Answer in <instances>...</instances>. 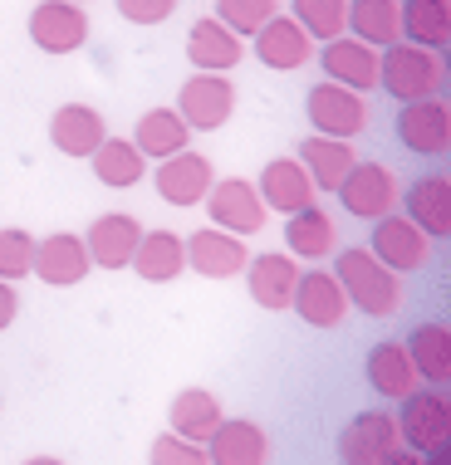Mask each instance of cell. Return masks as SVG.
Listing matches in <instances>:
<instances>
[{
    "label": "cell",
    "instance_id": "obj_7",
    "mask_svg": "<svg viewBox=\"0 0 451 465\" xmlns=\"http://www.w3.org/2000/svg\"><path fill=\"white\" fill-rule=\"evenodd\" d=\"M206 211H211V225H221V231H231V235H260V225H266V216H270L260 186L246 182V177L211 182Z\"/></svg>",
    "mask_w": 451,
    "mask_h": 465
},
{
    "label": "cell",
    "instance_id": "obj_29",
    "mask_svg": "<svg viewBox=\"0 0 451 465\" xmlns=\"http://www.w3.org/2000/svg\"><path fill=\"white\" fill-rule=\"evenodd\" d=\"M334 221H329V211L324 206H299V211H290L285 216V245H290V255L295 260H324L334 250Z\"/></svg>",
    "mask_w": 451,
    "mask_h": 465
},
{
    "label": "cell",
    "instance_id": "obj_32",
    "mask_svg": "<svg viewBox=\"0 0 451 465\" xmlns=\"http://www.w3.org/2000/svg\"><path fill=\"white\" fill-rule=\"evenodd\" d=\"M167 421H172V431H177V436L206 446V436L216 431V421H221V401H216V392H206V387H186V392L172 397Z\"/></svg>",
    "mask_w": 451,
    "mask_h": 465
},
{
    "label": "cell",
    "instance_id": "obj_27",
    "mask_svg": "<svg viewBox=\"0 0 451 465\" xmlns=\"http://www.w3.org/2000/svg\"><path fill=\"white\" fill-rule=\"evenodd\" d=\"M397 30L407 45L446 49L451 45V0H403L397 5Z\"/></svg>",
    "mask_w": 451,
    "mask_h": 465
},
{
    "label": "cell",
    "instance_id": "obj_11",
    "mask_svg": "<svg viewBox=\"0 0 451 465\" xmlns=\"http://www.w3.org/2000/svg\"><path fill=\"white\" fill-rule=\"evenodd\" d=\"M397 143L417 157H442L451 147V108L436 98H417V104L397 108Z\"/></svg>",
    "mask_w": 451,
    "mask_h": 465
},
{
    "label": "cell",
    "instance_id": "obj_43",
    "mask_svg": "<svg viewBox=\"0 0 451 465\" xmlns=\"http://www.w3.org/2000/svg\"><path fill=\"white\" fill-rule=\"evenodd\" d=\"M446 69H451V64H446Z\"/></svg>",
    "mask_w": 451,
    "mask_h": 465
},
{
    "label": "cell",
    "instance_id": "obj_26",
    "mask_svg": "<svg viewBox=\"0 0 451 465\" xmlns=\"http://www.w3.org/2000/svg\"><path fill=\"white\" fill-rule=\"evenodd\" d=\"M354 147L344 143V137H324V133H309L305 143H299V167L309 172V182H315V192H338V182L348 177V167H354Z\"/></svg>",
    "mask_w": 451,
    "mask_h": 465
},
{
    "label": "cell",
    "instance_id": "obj_34",
    "mask_svg": "<svg viewBox=\"0 0 451 465\" xmlns=\"http://www.w3.org/2000/svg\"><path fill=\"white\" fill-rule=\"evenodd\" d=\"M368 387L373 392H383V397H407L412 392V382H417V372H412V358H407V348L403 343H378L368 353Z\"/></svg>",
    "mask_w": 451,
    "mask_h": 465
},
{
    "label": "cell",
    "instance_id": "obj_37",
    "mask_svg": "<svg viewBox=\"0 0 451 465\" xmlns=\"http://www.w3.org/2000/svg\"><path fill=\"white\" fill-rule=\"evenodd\" d=\"M35 265V235L20 231V225H10V231H0V280H25Z\"/></svg>",
    "mask_w": 451,
    "mask_h": 465
},
{
    "label": "cell",
    "instance_id": "obj_38",
    "mask_svg": "<svg viewBox=\"0 0 451 465\" xmlns=\"http://www.w3.org/2000/svg\"><path fill=\"white\" fill-rule=\"evenodd\" d=\"M172 10H177V0H118V15L128 25H143V30L172 20Z\"/></svg>",
    "mask_w": 451,
    "mask_h": 465
},
{
    "label": "cell",
    "instance_id": "obj_31",
    "mask_svg": "<svg viewBox=\"0 0 451 465\" xmlns=\"http://www.w3.org/2000/svg\"><path fill=\"white\" fill-rule=\"evenodd\" d=\"M89 162H94V177L113 186V192H128V186L147 177V157L133 147V137H104Z\"/></svg>",
    "mask_w": 451,
    "mask_h": 465
},
{
    "label": "cell",
    "instance_id": "obj_30",
    "mask_svg": "<svg viewBox=\"0 0 451 465\" xmlns=\"http://www.w3.org/2000/svg\"><path fill=\"white\" fill-rule=\"evenodd\" d=\"M186 137H192V128H186V118L177 108H147L143 118H137V128H133V147L143 157H172V153H182L186 147Z\"/></svg>",
    "mask_w": 451,
    "mask_h": 465
},
{
    "label": "cell",
    "instance_id": "obj_9",
    "mask_svg": "<svg viewBox=\"0 0 451 465\" xmlns=\"http://www.w3.org/2000/svg\"><path fill=\"white\" fill-rule=\"evenodd\" d=\"M338 201H344L348 216L378 221L397 206V182H393V172H387L383 162H354L348 177L338 182Z\"/></svg>",
    "mask_w": 451,
    "mask_h": 465
},
{
    "label": "cell",
    "instance_id": "obj_8",
    "mask_svg": "<svg viewBox=\"0 0 451 465\" xmlns=\"http://www.w3.org/2000/svg\"><path fill=\"white\" fill-rule=\"evenodd\" d=\"M30 40L45 54H74L89 45V10L79 0H40L30 10Z\"/></svg>",
    "mask_w": 451,
    "mask_h": 465
},
{
    "label": "cell",
    "instance_id": "obj_15",
    "mask_svg": "<svg viewBox=\"0 0 451 465\" xmlns=\"http://www.w3.org/2000/svg\"><path fill=\"white\" fill-rule=\"evenodd\" d=\"M246 284H250V299H256L260 309L270 313H285L295 299V284H299V265L295 255H285V250H266V255L246 260Z\"/></svg>",
    "mask_w": 451,
    "mask_h": 465
},
{
    "label": "cell",
    "instance_id": "obj_3",
    "mask_svg": "<svg viewBox=\"0 0 451 465\" xmlns=\"http://www.w3.org/2000/svg\"><path fill=\"white\" fill-rule=\"evenodd\" d=\"M403 401V411H397V436H403V446L412 456L427 460L442 441H451V397L442 392H407L397 397Z\"/></svg>",
    "mask_w": 451,
    "mask_h": 465
},
{
    "label": "cell",
    "instance_id": "obj_22",
    "mask_svg": "<svg viewBox=\"0 0 451 465\" xmlns=\"http://www.w3.org/2000/svg\"><path fill=\"white\" fill-rule=\"evenodd\" d=\"M270 456V441L250 417H221L216 431L206 436V460H221V465H256Z\"/></svg>",
    "mask_w": 451,
    "mask_h": 465
},
{
    "label": "cell",
    "instance_id": "obj_40",
    "mask_svg": "<svg viewBox=\"0 0 451 465\" xmlns=\"http://www.w3.org/2000/svg\"><path fill=\"white\" fill-rule=\"evenodd\" d=\"M15 313H20V294H15V284L10 280H0V333L15 323Z\"/></svg>",
    "mask_w": 451,
    "mask_h": 465
},
{
    "label": "cell",
    "instance_id": "obj_13",
    "mask_svg": "<svg viewBox=\"0 0 451 465\" xmlns=\"http://www.w3.org/2000/svg\"><path fill=\"white\" fill-rule=\"evenodd\" d=\"M427 245H432V241H427V235H422L407 216H393V211H387V216L373 221V245H368V250H373V255H378L393 274H412V270L427 265Z\"/></svg>",
    "mask_w": 451,
    "mask_h": 465
},
{
    "label": "cell",
    "instance_id": "obj_33",
    "mask_svg": "<svg viewBox=\"0 0 451 465\" xmlns=\"http://www.w3.org/2000/svg\"><path fill=\"white\" fill-rule=\"evenodd\" d=\"M354 40L373 45V49H387L393 40H403L397 30V0H348V25Z\"/></svg>",
    "mask_w": 451,
    "mask_h": 465
},
{
    "label": "cell",
    "instance_id": "obj_5",
    "mask_svg": "<svg viewBox=\"0 0 451 465\" xmlns=\"http://www.w3.org/2000/svg\"><path fill=\"white\" fill-rule=\"evenodd\" d=\"M338 456L354 465H373V460H412V450L397 436V421L387 411H363L338 431Z\"/></svg>",
    "mask_w": 451,
    "mask_h": 465
},
{
    "label": "cell",
    "instance_id": "obj_35",
    "mask_svg": "<svg viewBox=\"0 0 451 465\" xmlns=\"http://www.w3.org/2000/svg\"><path fill=\"white\" fill-rule=\"evenodd\" d=\"M295 20L309 40H334L348 25V0H295Z\"/></svg>",
    "mask_w": 451,
    "mask_h": 465
},
{
    "label": "cell",
    "instance_id": "obj_42",
    "mask_svg": "<svg viewBox=\"0 0 451 465\" xmlns=\"http://www.w3.org/2000/svg\"><path fill=\"white\" fill-rule=\"evenodd\" d=\"M79 5H84V0H79Z\"/></svg>",
    "mask_w": 451,
    "mask_h": 465
},
{
    "label": "cell",
    "instance_id": "obj_39",
    "mask_svg": "<svg viewBox=\"0 0 451 465\" xmlns=\"http://www.w3.org/2000/svg\"><path fill=\"white\" fill-rule=\"evenodd\" d=\"M153 460H206V446L202 441H186V436H157L153 441V450H147Z\"/></svg>",
    "mask_w": 451,
    "mask_h": 465
},
{
    "label": "cell",
    "instance_id": "obj_17",
    "mask_svg": "<svg viewBox=\"0 0 451 465\" xmlns=\"http://www.w3.org/2000/svg\"><path fill=\"white\" fill-rule=\"evenodd\" d=\"M211 162L202 157V153H172V157H162V167H157V177H153V186H157V196L167 201V206H196V201H206V192H211Z\"/></svg>",
    "mask_w": 451,
    "mask_h": 465
},
{
    "label": "cell",
    "instance_id": "obj_18",
    "mask_svg": "<svg viewBox=\"0 0 451 465\" xmlns=\"http://www.w3.org/2000/svg\"><path fill=\"white\" fill-rule=\"evenodd\" d=\"M137 241H143V225L128 211H108L84 231V245H89V260L98 270H128Z\"/></svg>",
    "mask_w": 451,
    "mask_h": 465
},
{
    "label": "cell",
    "instance_id": "obj_20",
    "mask_svg": "<svg viewBox=\"0 0 451 465\" xmlns=\"http://www.w3.org/2000/svg\"><path fill=\"white\" fill-rule=\"evenodd\" d=\"M186 59H192V69L231 74L246 59V40L236 30H226L216 15H206V20H196L192 30H186Z\"/></svg>",
    "mask_w": 451,
    "mask_h": 465
},
{
    "label": "cell",
    "instance_id": "obj_24",
    "mask_svg": "<svg viewBox=\"0 0 451 465\" xmlns=\"http://www.w3.org/2000/svg\"><path fill=\"white\" fill-rule=\"evenodd\" d=\"M260 196H266V206L270 211H280V216H290V211L299 206H309L319 192H315V182H309V172L299 167V157H275L266 162V172H260Z\"/></svg>",
    "mask_w": 451,
    "mask_h": 465
},
{
    "label": "cell",
    "instance_id": "obj_19",
    "mask_svg": "<svg viewBox=\"0 0 451 465\" xmlns=\"http://www.w3.org/2000/svg\"><path fill=\"white\" fill-rule=\"evenodd\" d=\"M319 64H324V79L344 84V89H354V94L378 89V49L363 45V40H344V35L324 40Z\"/></svg>",
    "mask_w": 451,
    "mask_h": 465
},
{
    "label": "cell",
    "instance_id": "obj_12",
    "mask_svg": "<svg viewBox=\"0 0 451 465\" xmlns=\"http://www.w3.org/2000/svg\"><path fill=\"white\" fill-rule=\"evenodd\" d=\"M89 270H94V260H89V245H84L79 235L55 231V235H45V241H35L30 274H40L49 289H74Z\"/></svg>",
    "mask_w": 451,
    "mask_h": 465
},
{
    "label": "cell",
    "instance_id": "obj_2",
    "mask_svg": "<svg viewBox=\"0 0 451 465\" xmlns=\"http://www.w3.org/2000/svg\"><path fill=\"white\" fill-rule=\"evenodd\" d=\"M378 89L393 94L397 104L436 98V89H442V64H436V49L393 40V45L378 54Z\"/></svg>",
    "mask_w": 451,
    "mask_h": 465
},
{
    "label": "cell",
    "instance_id": "obj_41",
    "mask_svg": "<svg viewBox=\"0 0 451 465\" xmlns=\"http://www.w3.org/2000/svg\"><path fill=\"white\" fill-rule=\"evenodd\" d=\"M427 460H436V465H451V441H442V446H436Z\"/></svg>",
    "mask_w": 451,
    "mask_h": 465
},
{
    "label": "cell",
    "instance_id": "obj_21",
    "mask_svg": "<svg viewBox=\"0 0 451 465\" xmlns=\"http://www.w3.org/2000/svg\"><path fill=\"white\" fill-rule=\"evenodd\" d=\"M108 137V118L89 104H65L49 118V143L65 157H94V147Z\"/></svg>",
    "mask_w": 451,
    "mask_h": 465
},
{
    "label": "cell",
    "instance_id": "obj_25",
    "mask_svg": "<svg viewBox=\"0 0 451 465\" xmlns=\"http://www.w3.org/2000/svg\"><path fill=\"white\" fill-rule=\"evenodd\" d=\"M128 270H137V280L147 284H172L186 270V241L177 231H143Z\"/></svg>",
    "mask_w": 451,
    "mask_h": 465
},
{
    "label": "cell",
    "instance_id": "obj_14",
    "mask_svg": "<svg viewBox=\"0 0 451 465\" xmlns=\"http://www.w3.org/2000/svg\"><path fill=\"white\" fill-rule=\"evenodd\" d=\"M290 309L309 323V329H338V323L348 319V299H344V289H338L334 270H299Z\"/></svg>",
    "mask_w": 451,
    "mask_h": 465
},
{
    "label": "cell",
    "instance_id": "obj_1",
    "mask_svg": "<svg viewBox=\"0 0 451 465\" xmlns=\"http://www.w3.org/2000/svg\"><path fill=\"white\" fill-rule=\"evenodd\" d=\"M334 280H338V289H344L348 309L368 313V319H387V313L397 309V299H403L397 274L387 270L373 250H338Z\"/></svg>",
    "mask_w": 451,
    "mask_h": 465
},
{
    "label": "cell",
    "instance_id": "obj_6",
    "mask_svg": "<svg viewBox=\"0 0 451 465\" xmlns=\"http://www.w3.org/2000/svg\"><path fill=\"white\" fill-rule=\"evenodd\" d=\"M177 113L186 118V128H192V133H216V128H226V123H231V113H236L231 79H226V74L196 69L192 79L182 84V94H177Z\"/></svg>",
    "mask_w": 451,
    "mask_h": 465
},
{
    "label": "cell",
    "instance_id": "obj_16",
    "mask_svg": "<svg viewBox=\"0 0 451 465\" xmlns=\"http://www.w3.org/2000/svg\"><path fill=\"white\" fill-rule=\"evenodd\" d=\"M246 245L241 235L221 231V225H206V231H192V241H186V270H196L202 280H231V274L246 270Z\"/></svg>",
    "mask_w": 451,
    "mask_h": 465
},
{
    "label": "cell",
    "instance_id": "obj_28",
    "mask_svg": "<svg viewBox=\"0 0 451 465\" xmlns=\"http://www.w3.org/2000/svg\"><path fill=\"white\" fill-rule=\"evenodd\" d=\"M407 358H412V372L427 377L432 387H446L451 382V329L446 323H417L407 333Z\"/></svg>",
    "mask_w": 451,
    "mask_h": 465
},
{
    "label": "cell",
    "instance_id": "obj_23",
    "mask_svg": "<svg viewBox=\"0 0 451 465\" xmlns=\"http://www.w3.org/2000/svg\"><path fill=\"white\" fill-rule=\"evenodd\" d=\"M397 201H407V221L427 241H451V177H422Z\"/></svg>",
    "mask_w": 451,
    "mask_h": 465
},
{
    "label": "cell",
    "instance_id": "obj_10",
    "mask_svg": "<svg viewBox=\"0 0 451 465\" xmlns=\"http://www.w3.org/2000/svg\"><path fill=\"white\" fill-rule=\"evenodd\" d=\"M250 40H256V59L275 74H295L315 59V40L305 35V25L295 15H270Z\"/></svg>",
    "mask_w": 451,
    "mask_h": 465
},
{
    "label": "cell",
    "instance_id": "obj_4",
    "mask_svg": "<svg viewBox=\"0 0 451 465\" xmlns=\"http://www.w3.org/2000/svg\"><path fill=\"white\" fill-rule=\"evenodd\" d=\"M305 118L315 123V133L324 137H344V143H354V137L368 128V108H363V94L344 89V84L324 79L315 89L305 94Z\"/></svg>",
    "mask_w": 451,
    "mask_h": 465
},
{
    "label": "cell",
    "instance_id": "obj_36",
    "mask_svg": "<svg viewBox=\"0 0 451 465\" xmlns=\"http://www.w3.org/2000/svg\"><path fill=\"white\" fill-rule=\"evenodd\" d=\"M270 15H280V0H216V20L226 30H236L241 40H250Z\"/></svg>",
    "mask_w": 451,
    "mask_h": 465
}]
</instances>
